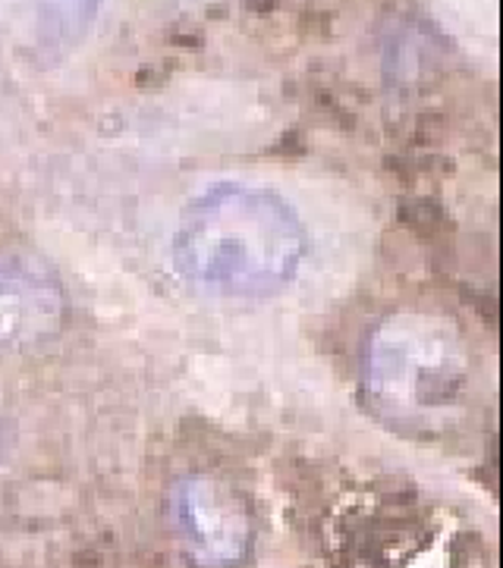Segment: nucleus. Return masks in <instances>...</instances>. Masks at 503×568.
<instances>
[{"instance_id": "1", "label": "nucleus", "mask_w": 503, "mask_h": 568, "mask_svg": "<svg viewBox=\"0 0 503 568\" xmlns=\"http://www.w3.org/2000/svg\"><path fill=\"white\" fill-rule=\"evenodd\" d=\"M170 255L177 274L202 293L268 298L296 280L309 255V233L278 192L221 183L183 211Z\"/></svg>"}, {"instance_id": "2", "label": "nucleus", "mask_w": 503, "mask_h": 568, "mask_svg": "<svg viewBox=\"0 0 503 568\" xmlns=\"http://www.w3.org/2000/svg\"><path fill=\"white\" fill-rule=\"evenodd\" d=\"M475 377L466 336L429 312L381 321L362 355V389L374 415L422 437L447 434L466 418Z\"/></svg>"}, {"instance_id": "3", "label": "nucleus", "mask_w": 503, "mask_h": 568, "mask_svg": "<svg viewBox=\"0 0 503 568\" xmlns=\"http://www.w3.org/2000/svg\"><path fill=\"white\" fill-rule=\"evenodd\" d=\"M170 528L195 568H237L252 552V513L227 480L192 471L168 494Z\"/></svg>"}, {"instance_id": "4", "label": "nucleus", "mask_w": 503, "mask_h": 568, "mask_svg": "<svg viewBox=\"0 0 503 568\" xmlns=\"http://www.w3.org/2000/svg\"><path fill=\"white\" fill-rule=\"evenodd\" d=\"M67 317L57 274L32 252L0 255V352H36Z\"/></svg>"}]
</instances>
